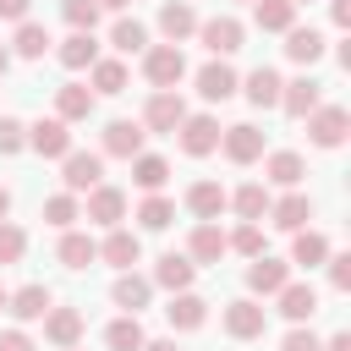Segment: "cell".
<instances>
[{"instance_id": "cell-1", "label": "cell", "mask_w": 351, "mask_h": 351, "mask_svg": "<svg viewBox=\"0 0 351 351\" xmlns=\"http://www.w3.org/2000/svg\"><path fill=\"white\" fill-rule=\"evenodd\" d=\"M143 77H148L154 88H176V82L186 77L181 44H148V49H143Z\"/></svg>"}, {"instance_id": "cell-2", "label": "cell", "mask_w": 351, "mask_h": 351, "mask_svg": "<svg viewBox=\"0 0 351 351\" xmlns=\"http://www.w3.org/2000/svg\"><path fill=\"white\" fill-rule=\"evenodd\" d=\"M307 121V143L313 148H340L346 143V132H351V115H346V104H318L313 115H302Z\"/></svg>"}, {"instance_id": "cell-3", "label": "cell", "mask_w": 351, "mask_h": 351, "mask_svg": "<svg viewBox=\"0 0 351 351\" xmlns=\"http://www.w3.org/2000/svg\"><path fill=\"white\" fill-rule=\"evenodd\" d=\"M219 148L230 165H258L263 159V132L252 121H236V126H219Z\"/></svg>"}, {"instance_id": "cell-4", "label": "cell", "mask_w": 351, "mask_h": 351, "mask_svg": "<svg viewBox=\"0 0 351 351\" xmlns=\"http://www.w3.org/2000/svg\"><path fill=\"white\" fill-rule=\"evenodd\" d=\"M263 324H269V307H263L258 296H236V302L225 307V335H230V340H258Z\"/></svg>"}, {"instance_id": "cell-5", "label": "cell", "mask_w": 351, "mask_h": 351, "mask_svg": "<svg viewBox=\"0 0 351 351\" xmlns=\"http://www.w3.org/2000/svg\"><path fill=\"white\" fill-rule=\"evenodd\" d=\"M186 115V99L176 88H154V99L143 104V132H176Z\"/></svg>"}, {"instance_id": "cell-6", "label": "cell", "mask_w": 351, "mask_h": 351, "mask_svg": "<svg viewBox=\"0 0 351 351\" xmlns=\"http://www.w3.org/2000/svg\"><path fill=\"white\" fill-rule=\"evenodd\" d=\"M27 148L44 154V159H66V154H71V121H60V115L33 121V126H27Z\"/></svg>"}, {"instance_id": "cell-7", "label": "cell", "mask_w": 351, "mask_h": 351, "mask_svg": "<svg viewBox=\"0 0 351 351\" xmlns=\"http://www.w3.org/2000/svg\"><path fill=\"white\" fill-rule=\"evenodd\" d=\"M176 137H181V154H192V159H208V154L219 148V121H214V115H181Z\"/></svg>"}, {"instance_id": "cell-8", "label": "cell", "mask_w": 351, "mask_h": 351, "mask_svg": "<svg viewBox=\"0 0 351 351\" xmlns=\"http://www.w3.org/2000/svg\"><path fill=\"white\" fill-rule=\"evenodd\" d=\"M60 181H66V192H88V186H99V181H104V154L71 148V154L60 159Z\"/></svg>"}, {"instance_id": "cell-9", "label": "cell", "mask_w": 351, "mask_h": 351, "mask_svg": "<svg viewBox=\"0 0 351 351\" xmlns=\"http://www.w3.org/2000/svg\"><path fill=\"white\" fill-rule=\"evenodd\" d=\"M197 38H203V49L208 55H236L241 49V38H247V27L236 22V16H208V22H197Z\"/></svg>"}, {"instance_id": "cell-10", "label": "cell", "mask_w": 351, "mask_h": 351, "mask_svg": "<svg viewBox=\"0 0 351 351\" xmlns=\"http://www.w3.org/2000/svg\"><path fill=\"white\" fill-rule=\"evenodd\" d=\"M285 280H291V258L258 252V258L247 263V291H252V296H274V291H280Z\"/></svg>"}, {"instance_id": "cell-11", "label": "cell", "mask_w": 351, "mask_h": 351, "mask_svg": "<svg viewBox=\"0 0 351 351\" xmlns=\"http://www.w3.org/2000/svg\"><path fill=\"white\" fill-rule=\"evenodd\" d=\"M318 104H324V82H318V77H291V82H280V110H285V115L302 121V115H313Z\"/></svg>"}, {"instance_id": "cell-12", "label": "cell", "mask_w": 351, "mask_h": 351, "mask_svg": "<svg viewBox=\"0 0 351 351\" xmlns=\"http://www.w3.org/2000/svg\"><path fill=\"white\" fill-rule=\"evenodd\" d=\"M263 219L280 225V230H302V225L313 219V197L296 192V186H285V197H269V214H263Z\"/></svg>"}, {"instance_id": "cell-13", "label": "cell", "mask_w": 351, "mask_h": 351, "mask_svg": "<svg viewBox=\"0 0 351 351\" xmlns=\"http://www.w3.org/2000/svg\"><path fill=\"white\" fill-rule=\"evenodd\" d=\"M230 247H225V230H219V219H197L192 225V236H186V258L203 269V263H219Z\"/></svg>"}, {"instance_id": "cell-14", "label": "cell", "mask_w": 351, "mask_h": 351, "mask_svg": "<svg viewBox=\"0 0 351 351\" xmlns=\"http://www.w3.org/2000/svg\"><path fill=\"white\" fill-rule=\"evenodd\" d=\"M82 214H88L93 225H104V230H110V225H121V219H126V192L99 181V186H88V208H82Z\"/></svg>"}, {"instance_id": "cell-15", "label": "cell", "mask_w": 351, "mask_h": 351, "mask_svg": "<svg viewBox=\"0 0 351 351\" xmlns=\"http://www.w3.org/2000/svg\"><path fill=\"white\" fill-rule=\"evenodd\" d=\"M99 258H104L110 269H132V263L143 258V236L126 230V225H110V236L99 241Z\"/></svg>"}, {"instance_id": "cell-16", "label": "cell", "mask_w": 351, "mask_h": 351, "mask_svg": "<svg viewBox=\"0 0 351 351\" xmlns=\"http://www.w3.org/2000/svg\"><path fill=\"white\" fill-rule=\"evenodd\" d=\"M110 302H115L121 313H143V307L154 302V280H148V274L121 269V274H115V285H110Z\"/></svg>"}, {"instance_id": "cell-17", "label": "cell", "mask_w": 351, "mask_h": 351, "mask_svg": "<svg viewBox=\"0 0 351 351\" xmlns=\"http://www.w3.org/2000/svg\"><path fill=\"white\" fill-rule=\"evenodd\" d=\"M236 88H241V77H236V71H230V66H225L219 55H214L208 66H197V93H203L208 104H225V99H230Z\"/></svg>"}, {"instance_id": "cell-18", "label": "cell", "mask_w": 351, "mask_h": 351, "mask_svg": "<svg viewBox=\"0 0 351 351\" xmlns=\"http://www.w3.org/2000/svg\"><path fill=\"white\" fill-rule=\"evenodd\" d=\"M154 285H165V291H192V280H197V263L186 258V252H159V263H154V274H148Z\"/></svg>"}, {"instance_id": "cell-19", "label": "cell", "mask_w": 351, "mask_h": 351, "mask_svg": "<svg viewBox=\"0 0 351 351\" xmlns=\"http://www.w3.org/2000/svg\"><path fill=\"white\" fill-rule=\"evenodd\" d=\"M274 302H280V313H285L291 324H307V318L318 313V291H313L307 280H285V285L274 291Z\"/></svg>"}, {"instance_id": "cell-20", "label": "cell", "mask_w": 351, "mask_h": 351, "mask_svg": "<svg viewBox=\"0 0 351 351\" xmlns=\"http://www.w3.org/2000/svg\"><path fill=\"white\" fill-rule=\"evenodd\" d=\"M165 318H170V329H203L208 324V302L197 296V291H170V307H165Z\"/></svg>"}, {"instance_id": "cell-21", "label": "cell", "mask_w": 351, "mask_h": 351, "mask_svg": "<svg viewBox=\"0 0 351 351\" xmlns=\"http://www.w3.org/2000/svg\"><path fill=\"white\" fill-rule=\"evenodd\" d=\"M38 324H44V340H49L55 351H66V346L82 340V313H77V307H49Z\"/></svg>"}, {"instance_id": "cell-22", "label": "cell", "mask_w": 351, "mask_h": 351, "mask_svg": "<svg viewBox=\"0 0 351 351\" xmlns=\"http://www.w3.org/2000/svg\"><path fill=\"white\" fill-rule=\"evenodd\" d=\"M280 71L274 66H252L247 77H241V93H247V104H258V110H274L280 104Z\"/></svg>"}, {"instance_id": "cell-23", "label": "cell", "mask_w": 351, "mask_h": 351, "mask_svg": "<svg viewBox=\"0 0 351 351\" xmlns=\"http://www.w3.org/2000/svg\"><path fill=\"white\" fill-rule=\"evenodd\" d=\"M93 104H99V93H93L88 82H60V88H55V115H60V121H88Z\"/></svg>"}, {"instance_id": "cell-24", "label": "cell", "mask_w": 351, "mask_h": 351, "mask_svg": "<svg viewBox=\"0 0 351 351\" xmlns=\"http://www.w3.org/2000/svg\"><path fill=\"white\" fill-rule=\"evenodd\" d=\"M143 137H148L143 121H110L104 126V154L110 159H137L143 154Z\"/></svg>"}, {"instance_id": "cell-25", "label": "cell", "mask_w": 351, "mask_h": 351, "mask_svg": "<svg viewBox=\"0 0 351 351\" xmlns=\"http://www.w3.org/2000/svg\"><path fill=\"white\" fill-rule=\"evenodd\" d=\"M49 307H55L49 285H22V291H11V302H5V313H11L16 324H38Z\"/></svg>"}, {"instance_id": "cell-26", "label": "cell", "mask_w": 351, "mask_h": 351, "mask_svg": "<svg viewBox=\"0 0 351 351\" xmlns=\"http://www.w3.org/2000/svg\"><path fill=\"white\" fill-rule=\"evenodd\" d=\"M159 33H165V44L192 38V33H197V11H192L186 0H165V5H159Z\"/></svg>"}, {"instance_id": "cell-27", "label": "cell", "mask_w": 351, "mask_h": 351, "mask_svg": "<svg viewBox=\"0 0 351 351\" xmlns=\"http://www.w3.org/2000/svg\"><path fill=\"white\" fill-rule=\"evenodd\" d=\"M225 203H230V192H225L219 181H192V186H186V208H192V219H219Z\"/></svg>"}, {"instance_id": "cell-28", "label": "cell", "mask_w": 351, "mask_h": 351, "mask_svg": "<svg viewBox=\"0 0 351 351\" xmlns=\"http://www.w3.org/2000/svg\"><path fill=\"white\" fill-rule=\"evenodd\" d=\"M55 258H60L66 269H88V263H99V241H93L88 230H60Z\"/></svg>"}, {"instance_id": "cell-29", "label": "cell", "mask_w": 351, "mask_h": 351, "mask_svg": "<svg viewBox=\"0 0 351 351\" xmlns=\"http://www.w3.org/2000/svg\"><path fill=\"white\" fill-rule=\"evenodd\" d=\"M285 55H291L296 66L324 60V33H318V27H285Z\"/></svg>"}, {"instance_id": "cell-30", "label": "cell", "mask_w": 351, "mask_h": 351, "mask_svg": "<svg viewBox=\"0 0 351 351\" xmlns=\"http://www.w3.org/2000/svg\"><path fill=\"white\" fill-rule=\"evenodd\" d=\"M263 176H269L274 186H296V181L307 176V159H302V154H291V148H274V154L263 159Z\"/></svg>"}, {"instance_id": "cell-31", "label": "cell", "mask_w": 351, "mask_h": 351, "mask_svg": "<svg viewBox=\"0 0 351 351\" xmlns=\"http://www.w3.org/2000/svg\"><path fill=\"white\" fill-rule=\"evenodd\" d=\"M291 236H296V241H291V263L318 269V263L329 258V236H324V230H307V225H302V230H291Z\"/></svg>"}, {"instance_id": "cell-32", "label": "cell", "mask_w": 351, "mask_h": 351, "mask_svg": "<svg viewBox=\"0 0 351 351\" xmlns=\"http://www.w3.org/2000/svg\"><path fill=\"white\" fill-rule=\"evenodd\" d=\"M55 55H60V66H66V71H88V66L99 60V38H93V33H71Z\"/></svg>"}, {"instance_id": "cell-33", "label": "cell", "mask_w": 351, "mask_h": 351, "mask_svg": "<svg viewBox=\"0 0 351 351\" xmlns=\"http://www.w3.org/2000/svg\"><path fill=\"white\" fill-rule=\"evenodd\" d=\"M225 208H236V219H263V214H269V186H263V181H247V186L230 192Z\"/></svg>"}, {"instance_id": "cell-34", "label": "cell", "mask_w": 351, "mask_h": 351, "mask_svg": "<svg viewBox=\"0 0 351 351\" xmlns=\"http://www.w3.org/2000/svg\"><path fill=\"white\" fill-rule=\"evenodd\" d=\"M252 22L263 33H285V27H296V5L291 0H252Z\"/></svg>"}, {"instance_id": "cell-35", "label": "cell", "mask_w": 351, "mask_h": 351, "mask_svg": "<svg viewBox=\"0 0 351 351\" xmlns=\"http://www.w3.org/2000/svg\"><path fill=\"white\" fill-rule=\"evenodd\" d=\"M110 44H115L121 55H143V49H148V27H143L137 16H115V27H110Z\"/></svg>"}, {"instance_id": "cell-36", "label": "cell", "mask_w": 351, "mask_h": 351, "mask_svg": "<svg viewBox=\"0 0 351 351\" xmlns=\"http://www.w3.org/2000/svg\"><path fill=\"white\" fill-rule=\"evenodd\" d=\"M11 44H16L11 55H22V60H44L55 38H49V33L38 27V22H16V38H11Z\"/></svg>"}, {"instance_id": "cell-37", "label": "cell", "mask_w": 351, "mask_h": 351, "mask_svg": "<svg viewBox=\"0 0 351 351\" xmlns=\"http://www.w3.org/2000/svg\"><path fill=\"white\" fill-rule=\"evenodd\" d=\"M88 82H93V93H126V60H93L88 66Z\"/></svg>"}, {"instance_id": "cell-38", "label": "cell", "mask_w": 351, "mask_h": 351, "mask_svg": "<svg viewBox=\"0 0 351 351\" xmlns=\"http://www.w3.org/2000/svg\"><path fill=\"white\" fill-rule=\"evenodd\" d=\"M132 165V181L143 186V192H159L165 181H170V165L159 159V154H137V159H126Z\"/></svg>"}, {"instance_id": "cell-39", "label": "cell", "mask_w": 351, "mask_h": 351, "mask_svg": "<svg viewBox=\"0 0 351 351\" xmlns=\"http://www.w3.org/2000/svg\"><path fill=\"white\" fill-rule=\"evenodd\" d=\"M82 219V203H77V192H55V197H44V225H55V230H71Z\"/></svg>"}, {"instance_id": "cell-40", "label": "cell", "mask_w": 351, "mask_h": 351, "mask_svg": "<svg viewBox=\"0 0 351 351\" xmlns=\"http://www.w3.org/2000/svg\"><path fill=\"white\" fill-rule=\"evenodd\" d=\"M143 340H148V335H143L137 313H121V318H115V324L104 329V346H110V351H137Z\"/></svg>"}, {"instance_id": "cell-41", "label": "cell", "mask_w": 351, "mask_h": 351, "mask_svg": "<svg viewBox=\"0 0 351 351\" xmlns=\"http://www.w3.org/2000/svg\"><path fill=\"white\" fill-rule=\"evenodd\" d=\"M170 219H176V203H170L165 192H148V197L137 203V225H143V230H165Z\"/></svg>"}, {"instance_id": "cell-42", "label": "cell", "mask_w": 351, "mask_h": 351, "mask_svg": "<svg viewBox=\"0 0 351 351\" xmlns=\"http://www.w3.org/2000/svg\"><path fill=\"white\" fill-rule=\"evenodd\" d=\"M225 247L241 252V258H258V252H263V225H258V219H241V225L225 236Z\"/></svg>"}, {"instance_id": "cell-43", "label": "cell", "mask_w": 351, "mask_h": 351, "mask_svg": "<svg viewBox=\"0 0 351 351\" xmlns=\"http://www.w3.org/2000/svg\"><path fill=\"white\" fill-rule=\"evenodd\" d=\"M60 16L71 22V33H93L99 27V5L93 0H60Z\"/></svg>"}, {"instance_id": "cell-44", "label": "cell", "mask_w": 351, "mask_h": 351, "mask_svg": "<svg viewBox=\"0 0 351 351\" xmlns=\"http://www.w3.org/2000/svg\"><path fill=\"white\" fill-rule=\"evenodd\" d=\"M22 252H27V230H22V225H11V219H0V269H5V263H16Z\"/></svg>"}, {"instance_id": "cell-45", "label": "cell", "mask_w": 351, "mask_h": 351, "mask_svg": "<svg viewBox=\"0 0 351 351\" xmlns=\"http://www.w3.org/2000/svg\"><path fill=\"white\" fill-rule=\"evenodd\" d=\"M27 148V126L16 115H0V154H22Z\"/></svg>"}, {"instance_id": "cell-46", "label": "cell", "mask_w": 351, "mask_h": 351, "mask_svg": "<svg viewBox=\"0 0 351 351\" xmlns=\"http://www.w3.org/2000/svg\"><path fill=\"white\" fill-rule=\"evenodd\" d=\"M324 263H329V285H335V291H351V252H335V247H329Z\"/></svg>"}, {"instance_id": "cell-47", "label": "cell", "mask_w": 351, "mask_h": 351, "mask_svg": "<svg viewBox=\"0 0 351 351\" xmlns=\"http://www.w3.org/2000/svg\"><path fill=\"white\" fill-rule=\"evenodd\" d=\"M280 351H324V340H318L313 329H302V324H296V329H285V340H280Z\"/></svg>"}, {"instance_id": "cell-48", "label": "cell", "mask_w": 351, "mask_h": 351, "mask_svg": "<svg viewBox=\"0 0 351 351\" xmlns=\"http://www.w3.org/2000/svg\"><path fill=\"white\" fill-rule=\"evenodd\" d=\"M0 351H33L27 329H5V335H0Z\"/></svg>"}, {"instance_id": "cell-49", "label": "cell", "mask_w": 351, "mask_h": 351, "mask_svg": "<svg viewBox=\"0 0 351 351\" xmlns=\"http://www.w3.org/2000/svg\"><path fill=\"white\" fill-rule=\"evenodd\" d=\"M27 11H33V0H0V16L5 22H27Z\"/></svg>"}, {"instance_id": "cell-50", "label": "cell", "mask_w": 351, "mask_h": 351, "mask_svg": "<svg viewBox=\"0 0 351 351\" xmlns=\"http://www.w3.org/2000/svg\"><path fill=\"white\" fill-rule=\"evenodd\" d=\"M329 16H335V27H351V0H335Z\"/></svg>"}, {"instance_id": "cell-51", "label": "cell", "mask_w": 351, "mask_h": 351, "mask_svg": "<svg viewBox=\"0 0 351 351\" xmlns=\"http://www.w3.org/2000/svg\"><path fill=\"white\" fill-rule=\"evenodd\" d=\"M324 351H351V335H346V329H340V335H329V340H324Z\"/></svg>"}, {"instance_id": "cell-52", "label": "cell", "mask_w": 351, "mask_h": 351, "mask_svg": "<svg viewBox=\"0 0 351 351\" xmlns=\"http://www.w3.org/2000/svg\"><path fill=\"white\" fill-rule=\"evenodd\" d=\"M137 351H181V346H176V340H143Z\"/></svg>"}, {"instance_id": "cell-53", "label": "cell", "mask_w": 351, "mask_h": 351, "mask_svg": "<svg viewBox=\"0 0 351 351\" xmlns=\"http://www.w3.org/2000/svg\"><path fill=\"white\" fill-rule=\"evenodd\" d=\"M93 5H99V11H126L132 0H93Z\"/></svg>"}, {"instance_id": "cell-54", "label": "cell", "mask_w": 351, "mask_h": 351, "mask_svg": "<svg viewBox=\"0 0 351 351\" xmlns=\"http://www.w3.org/2000/svg\"><path fill=\"white\" fill-rule=\"evenodd\" d=\"M5 214H11V192L0 186V219H5Z\"/></svg>"}, {"instance_id": "cell-55", "label": "cell", "mask_w": 351, "mask_h": 351, "mask_svg": "<svg viewBox=\"0 0 351 351\" xmlns=\"http://www.w3.org/2000/svg\"><path fill=\"white\" fill-rule=\"evenodd\" d=\"M5 71H11V49L0 44V77H5Z\"/></svg>"}, {"instance_id": "cell-56", "label": "cell", "mask_w": 351, "mask_h": 351, "mask_svg": "<svg viewBox=\"0 0 351 351\" xmlns=\"http://www.w3.org/2000/svg\"><path fill=\"white\" fill-rule=\"evenodd\" d=\"M5 302H11V291H5V285H0V313H5Z\"/></svg>"}, {"instance_id": "cell-57", "label": "cell", "mask_w": 351, "mask_h": 351, "mask_svg": "<svg viewBox=\"0 0 351 351\" xmlns=\"http://www.w3.org/2000/svg\"><path fill=\"white\" fill-rule=\"evenodd\" d=\"M66 351H77V346H66Z\"/></svg>"}, {"instance_id": "cell-58", "label": "cell", "mask_w": 351, "mask_h": 351, "mask_svg": "<svg viewBox=\"0 0 351 351\" xmlns=\"http://www.w3.org/2000/svg\"><path fill=\"white\" fill-rule=\"evenodd\" d=\"M291 5H302V0H291Z\"/></svg>"}]
</instances>
